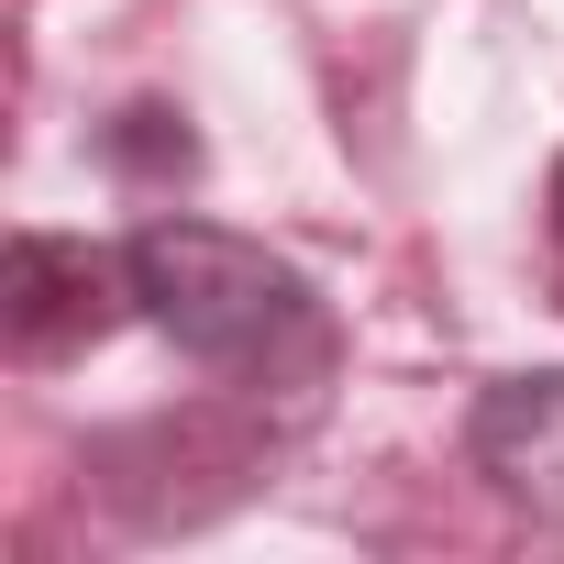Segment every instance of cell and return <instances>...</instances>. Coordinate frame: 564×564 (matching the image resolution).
<instances>
[{
  "instance_id": "obj_1",
  "label": "cell",
  "mask_w": 564,
  "mask_h": 564,
  "mask_svg": "<svg viewBox=\"0 0 564 564\" xmlns=\"http://www.w3.org/2000/svg\"><path fill=\"white\" fill-rule=\"evenodd\" d=\"M122 300L199 366H265L311 333V276L221 221H144L122 243Z\"/></svg>"
},
{
  "instance_id": "obj_2",
  "label": "cell",
  "mask_w": 564,
  "mask_h": 564,
  "mask_svg": "<svg viewBox=\"0 0 564 564\" xmlns=\"http://www.w3.org/2000/svg\"><path fill=\"white\" fill-rule=\"evenodd\" d=\"M476 465L520 498V509H553L564 520V377H509L476 399Z\"/></svg>"
},
{
  "instance_id": "obj_3",
  "label": "cell",
  "mask_w": 564,
  "mask_h": 564,
  "mask_svg": "<svg viewBox=\"0 0 564 564\" xmlns=\"http://www.w3.org/2000/svg\"><path fill=\"white\" fill-rule=\"evenodd\" d=\"M111 276H122V265L23 232V243H12V289H0V300H12V344H23V355H56V344L100 333V322H111Z\"/></svg>"
},
{
  "instance_id": "obj_4",
  "label": "cell",
  "mask_w": 564,
  "mask_h": 564,
  "mask_svg": "<svg viewBox=\"0 0 564 564\" xmlns=\"http://www.w3.org/2000/svg\"><path fill=\"white\" fill-rule=\"evenodd\" d=\"M188 155H199V144H188V122H177L166 100H144V111L111 122V166H133V177H166V166L188 177Z\"/></svg>"
}]
</instances>
